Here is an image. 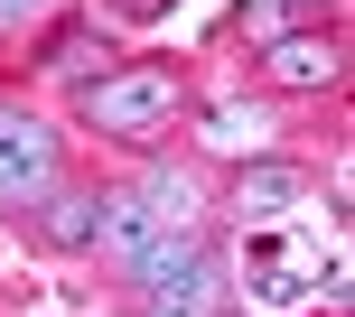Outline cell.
<instances>
[{"mask_svg": "<svg viewBox=\"0 0 355 317\" xmlns=\"http://www.w3.org/2000/svg\"><path fill=\"white\" fill-rule=\"evenodd\" d=\"M243 289H252V308H300L309 289H337L346 299V262L318 233H252L243 243Z\"/></svg>", "mask_w": 355, "mask_h": 317, "instance_id": "6da1fadb", "label": "cell"}, {"mask_svg": "<svg viewBox=\"0 0 355 317\" xmlns=\"http://www.w3.org/2000/svg\"><path fill=\"white\" fill-rule=\"evenodd\" d=\"M178 66H159V56H150V66H103L85 84V122L94 131H112V141H150V131L168 122L178 112Z\"/></svg>", "mask_w": 355, "mask_h": 317, "instance_id": "7a4b0ae2", "label": "cell"}, {"mask_svg": "<svg viewBox=\"0 0 355 317\" xmlns=\"http://www.w3.org/2000/svg\"><path fill=\"white\" fill-rule=\"evenodd\" d=\"M56 196V131L28 112H0V215H28Z\"/></svg>", "mask_w": 355, "mask_h": 317, "instance_id": "3957f363", "label": "cell"}, {"mask_svg": "<svg viewBox=\"0 0 355 317\" xmlns=\"http://www.w3.org/2000/svg\"><path fill=\"white\" fill-rule=\"evenodd\" d=\"M337 37H271L262 47V75L271 84H290V93H318V84H337Z\"/></svg>", "mask_w": 355, "mask_h": 317, "instance_id": "277c9868", "label": "cell"}, {"mask_svg": "<svg viewBox=\"0 0 355 317\" xmlns=\"http://www.w3.org/2000/svg\"><path fill=\"white\" fill-rule=\"evenodd\" d=\"M159 233V215L141 206V187H112V196H94V243L112 252V262H131V252Z\"/></svg>", "mask_w": 355, "mask_h": 317, "instance_id": "5b68a950", "label": "cell"}, {"mask_svg": "<svg viewBox=\"0 0 355 317\" xmlns=\"http://www.w3.org/2000/svg\"><path fill=\"white\" fill-rule=\"evenodd\" d=\"M196 262H206V243H196V233L187 224H159V233H150V243L141 252H131V280H141V289H159V280H178V271H196Z\"/></svg>", "mask_w": 355, "mask_h": 317, "instance_id": "8992f818", "label": "cell"}, {"mask_svg": "<svg viewBox=\"0 0 355 317\" xmlns=\"http://www.w3.org/2000/svg\"><path fill=\"white\" fill-rule=\"evenodd\" d=\"M215 299H225V280H215V252H206L196 271H178V280L150 289V308H141V317H215Z\"/></svg>", "mask_w": 355, "mask_h": 317, "instance_id": "52a82bcc", "label": "cell"}, {"mask_svg": "<svg viewBox=\"0 0 355 317\" xmlns=\"http://www.w3.org/2000/svg\"><path fill=\"white\" fill-rule=\"evenodd\" d=\"M47 75H56V84H85V75H103V37H94V28L56 37V47H47Z\"/></svg>", "mask_w": 355, "mask_h": 317, "instance_id": "ba28073f", "label": "cell"}, {"mask_svg": "<svg viewBox=\"0 0 355 317\" xmlns=\"http://www.w3.org/2000/svg\"><path fill=\"white\" fill-rule=\"evenodd\" d=\"M300 206V168H243V215H281Z\"/></svg>", "mask_w": 355, "mask_h": 317, "instance_id": "9c48e42d", "label": "cell"}, {"mask_svg": "<svg viewBox=\"0 0 355 317\" xmlns=\"http://www.w3.org/2000/svg\"><path fill=\"white\" fill-rule=\"evenodd\" d=\"M141 206L159 215V224H196V187H187L178 168H159V177H150V187H141Z\"/></svg>", "mask_w": 355, "mask_h": 317, "instance_id": "30bf717a", "label": "cell"}, {"mask_svg": "<svg viewBox=\"0 0 355 317\" xmlns=\"http://www.w3.org/2000/svg\"><path fill=\"white\" fill-rule=\"evenodd\" d=\"M206 141H215V150L262 141V103H215V112H206Z\"/></svg>", "mask_w": 355, "mask_h": 317, "instance_id": "8fae6325", "label": "cell"}, {"mask_svg": "<svg viewBox=\"0 0 355 317\" xmlns=\"http://www.w3.org/2000/svg\"><path fill=\"white\" fill-rule=\"evenodd\" d=\"M47 243H94V196H47Z\"/></svg>", "mask_w": 355, "mask_h": 317, "instance_id": "7c38bea8", "label": "cell"}, {"mask_svg": "<svg viewBox=\"0 0 355 317\" xmlns=\"http://www.w3.org/2000/svg\"><path fill=\"white\" fill-rule=\"evenodd\" d=\"M243 37L271 47V37H281V0H243Z\"/></svg>", "mask_w": 355, "mask_h": 317, "instance_id": "4fadbf2b", "label": "cell"}, {"mask_svg": "<svg viewBox=\"0 0 355 317\" xmlns=\"http://www.w3.org/2000/svg\"><path fill=\"white\" fill-rule=\"evenodd\" d=\"M37 10H47V0H0V19H37Z\"/></svg>", "mask_w": 355, "mask_h": 317, "instance_id": "5bb4252c", "label": "cell"}, {"mask_svg": "<svg viewBox=\"0 0 355 317\" xmlns=\"http://www.w3.org/2000/svg\"><path fill=\"white\" fill-rule=\"evenodd\" d=\"M168 10V0H122V19H159Z\"/></svg>", "mask_w": 355, "mask_h": 317, "instance_id": "9a60e30c", "label": "cell"}]
</instances>
